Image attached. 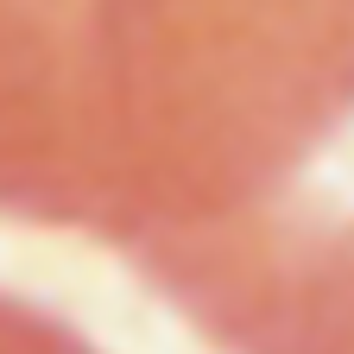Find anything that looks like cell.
Instances as JSON below:
<instances>
[{
    "instance_id": "cell-1",
    "label": "cell",
    "mask_w": 354,
    "mask_h": 354,
    "mask_svg": "<svg viewBox=\"0 0 354 354\" xmlns=\"http://www.w3.org/2000/svg\"><path fill=\"white\" fill-rule=\"evenodd\" d=\"M0 215L221 354H354V0H0Z\"/></svg>"
}]
</instances>
